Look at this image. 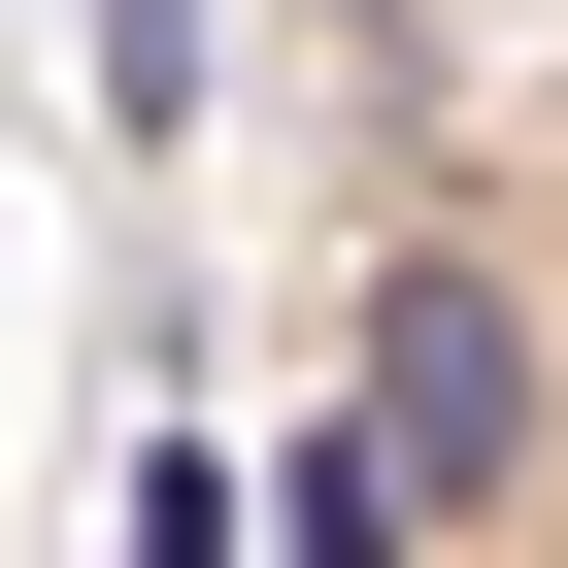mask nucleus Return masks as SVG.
<instances>
[{"label":"nucleus","mask_w":568,"mask_h":568,"mask_svg":"<svg viewBox=\"0 0 568 568\" xmlns=\"http://www.w3.org/2000/svg\"><path fill=\"white\" fill-rule=\"evenodd\" d=\"M501 402H535V335H501V267H368V402H335V435H368L402 501H468V468H501Z\"/></svg>","instance_id":"1"},{"label":"nucleus","mask_w":568,"mask_h":568,"mask_svg":"<svg viewBox=\"0 0 568 568\" xmlns=\"http://www.w3.org/2000/svg\"><path fill=\"white\" fill-rule=\"evenodd\" d=\"M402 535H435V501H402L368 435H302V468H267V568H402Z\"/></svg>","instance_id":"2"}]
</instances>
